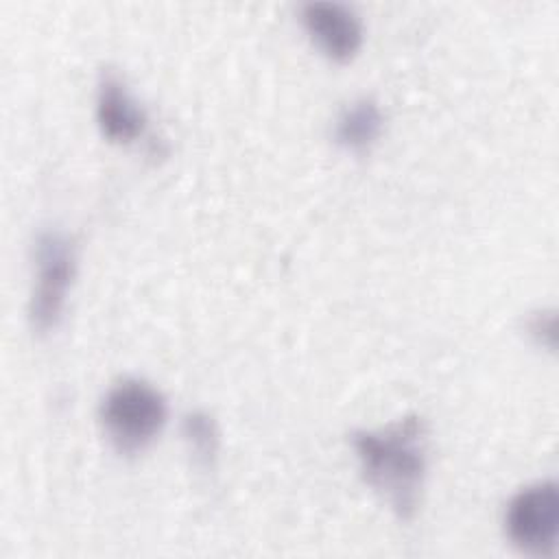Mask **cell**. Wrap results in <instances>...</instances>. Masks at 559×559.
<instances>
[{
    "instance_id": "6da1fadb",
    "label": "cell",
    "mask_w": 559,
    "mask_h": 559,
    "mask_svg": "<svg viewBox=\"0 0 559 559\" xmlns=\"http://www.w3.org/2000/svg\"><path fill=\"white\" fill-rule=\"evenodd\" d=\"M352 445L367 485L397 518L411 520L419 509L426 478L424 419L408 415L380 430H358Z\"/></svg>"
},
{
    "instance_id": "7a4b0ae2",
    "label": "cell",
    "mask_w": 559,
    "mask_h": 559,
    "mask_svg": "<svg viewBox=\"0 0 559 559\" xmlns=\"http://www.w3.org/2000/svg\"><path fill=\"white\" fill-rule=\"evenodd\" d=\"M168 417V404L153 384L124 378L103 397L98 419L107 441L118 454L133 456L146 450L162 432Z\"/></svg>"
},
{
    "instance_id": "3957f363",
    "label": "cell",
    "mask_w": 559,
    "mask_h": 559,
    "mask_svg": "<svg viewBox=\"0 0 559 559\" xmlns=\"http://www.w3.org/2000/svg\"><path fill=\"white\" fill-rule=\"evenodd\" d=\"M35 286L28 304V319L39 334L57 328L68 290L76 273V249L70 236L46 229L35 240Z\"/></svg>"
},
{
    "instance_id": "277c9868",
    "label": "cell",
    "mask_w": 559,
    "mask_h": 559,
    "mask_svg": "<svg viewBox=\"0 0 559 559\" xmlns=\"http://www.w3.org/2000/svg\"><path fill=\"white\" fill-rule=\"evenodd\" d=\"M504 528L515 548L526 555H552L559 533V491L544 480L518 491L504 511Z\"/></svg>"
},
{
    "instance_id": "5b68a950",
    "label": "cell",
    "mask_w": 559,
    "mask_h": 559,
    "mask_svg": "<svg viewBox=\"0 0 559 559\" xmlns=\"http://www.w3.org/2000/svg\"><path fill=\"white\" fill-rule=\"evenodd\" d=\"M301 22L317 48L332 61H349L362 44L358 15L341 2H306Z\"/></svg>"
},
{
    "instance_id": "8992f818",
    "label": "cell",
    "mask_w": 559,
    "mask_h": 559,
    "mask_svg": "<svg viewBox=\"0 0 559 559\" xmlns=\"http://www.w3.org/2000/svg\"><path fill=\"white\" fill-rule=\"evenodd\" d=\"M96 120L100 133L116 144L135 142L146 129V114L129 94L122 79L105 70L96 92Z\"/></svg>"
},
{
    "instance_id": "52a82bcc",
    "label": "cell",
    "mask_w": 559,
    "mask_h": 559,
    "mask_svg": "<svg viewBox=\"0 0 559 559\" xmlns=\"http://www.w3.org/2000/svg\"><path fill=\"white\" fill-rule=\"evenodd\" d=\"M382 111L373 98L352 100L334 122V142L352 153H367L382 133Z\"/></svg>"
},
{
    "instance_id": "ba28073f",
    "label": "cell",
    "mask_w": 559,
    "mask_h": 559,
    "mask_svg": "<svg viewBox=\"0 0 559 559\" xmlns=\"http://www.w3.org/2000/svg\"><path fill=\"white\" fill-rule=\"evenodd\" d=\"M181 432L194 463L203 469H210L218 452V430L214 419L203 411H192L183 417Z\"/></svg>"
},
{
    "instance_id": "9c48e42d",
    "label": "cell",
    "mask_w": 559,
    "mask_h": 559,
    "mask_svg": "<svg viewBox=\"0 0 559 559\" xmlns=\"http://www.w3.org/2000/svg\"><path fill=\"white\" fill-rule=\"evenodd\" d=\"M528 334L542 345V336H548V341L555 345V317L550 312H537L526 323Z\"/></svg>"
}]
</instances>
